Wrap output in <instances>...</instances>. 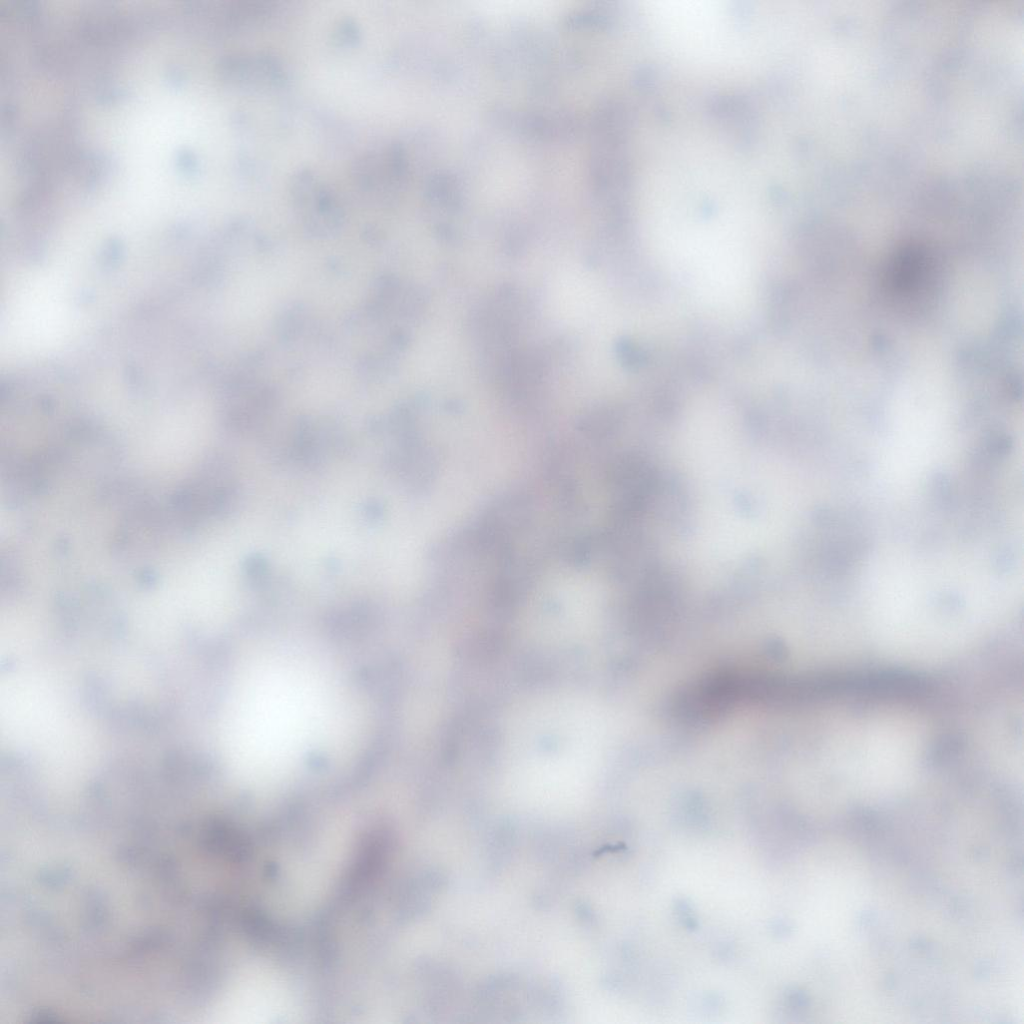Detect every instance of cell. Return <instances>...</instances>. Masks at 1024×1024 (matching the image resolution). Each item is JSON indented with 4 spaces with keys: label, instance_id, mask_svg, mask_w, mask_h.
Listing matches in <instances>:
<instances>
[{
    "label": "cell",
    "instance_id": "cell-1",
    "mask_svg": "<svg viewBox=\"0 0 1024 1024\" xmlns=\"http://www.w3.org/2000/svg\"><path fill=\"white\" fill-rule=\"evenodd\" d=\"M406 158L398 145L387 144L363 153L355 162L353 176L359 188L376 197H386L402 188Z\"/></svg>",
    "mask_w": 1024,
    "mask_h": 1024
},
{
    "label": "cell",
    "instance_id": "cell-2",
    "mask_svg": "<svg viewBox=\"0 0 1024 1024\" xmlns=\"http://www.w3.org/2000/svg\"><path fill=\"white\" fill-rule=\"evenodd\" d=\"M222 73L231 85L248 91H270L284 87L288 74L282 61L263 52L234 54L222 65Z\"/></svg>",
    "mask_w": 1024,
    "mask_h": 1024
},
{
    "label": "cell",
    "instance_id": "cell-3",
    "mask_svg": "<svg viewBox=\"0 0 1024 1024\" xmlns=\"http://www.w3.org/2000/svg\"><path fill=\"white\" fill-rule=\"evenodd\" d=\"M288 188L295 209L309 222L335 223L340 219L334 191L314 170L301 168L294 172Z\"/></svg>",
    "mask_w": 1024,
    "mask_h": 1024
}]
</instances>
